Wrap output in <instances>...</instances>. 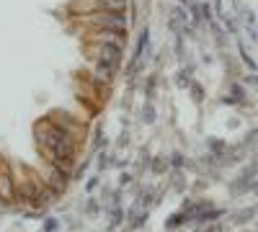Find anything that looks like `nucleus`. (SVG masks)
I'll return each mask as SVG.
<instances>
[{
	"label": "nucleus",
	"mask_w": 258,
	"mask_h": 232,
	"mask_svg": "<svg viewBox=\"0 0 258 232\" xmlns=\"http://www.w3.org/2000/svg\"><path fill=\"white\" fill-rule=\"evenodd\" d=\"M47 119L57 126V129H59L64 137L75 139L80 147L88 142V126H85V121H83L80 116H75V114H70V111H64V109H52V111L47 114Z\"/></svg>",
	"instance_id": "1"
},
{
	"label": "nucleus",
	"mask_w": 258,
	"mask_h": 232,
	"mask_svg": "<svg viewBox=\"0 0 258 232\" xmlns=\"http://www.w3.org/2000/svg\"><path fill=\"white\" fill-rule=\"evenodd\" d=\"M83 54L91 65L109 62V65L121 67V62H124V47H119V44H91V41H83Z\"/></svg>",
	"instance_id": "2"
},
{
	"label": "nucleus",
	"mask_w": 258,
	"mask_h": 232,
	"mask_svg": "<svg viewBox=\"0 0 258 232\" xmlns=\"http://www.w3.org/2000/svg\"><path fill=\"white\" fill-rule=\"evenodd\" d=\"M16 181H13V168L11 160L0 155V206H16Z\"/></svg>",
	"instance_id": "3"
},
{
	"label": "nucleus",
	"mask_w": 258,
	"mask_h": 232,
	"mask_svg": "<svg viewBox=\"0 0 258 232\" xmlns=\"http://www.w3.org/2000/svg\"><path fill=\"white\" fill-rule=\"evenodd\" d=\"M129 29H96V31H85L83 41H91V44H126Z\"/></svg>",
	"instance_id": "4"
},
{
	"label": "nucleus",
	"mask_w": 258,
	"mask_h": 232,
	"mask_svg": "<svg viewBox=\"0 0 258 232\" xmlns=\"http://www.w3.org/2000/svg\"><path fill=\"white\" fill-rule=\"evenodd\" d=\"M39 171H41V178H44V183L52 188L57 196L68 194V188H70V183H73V178H70L68 173L57 171V168H52V165H47V163H44V168H39Z\"/></svg>",
	"instance_id": "5"
},
{
	"label": "nucleus",
	"mask_w": 258,
	"mask_h": 232,
	"mask_svg": "<svg viewBox=\"0 0 258 232\" xmlns=\"http://www.w3.org/2000/svg\"><path fill=\"white\" fill-rule=\"evenodd\" d=\"M140 59L150 62V29H147V24L137 34V44H135V52H132V57H129V62H140Z\"/></svg>",
	"instance_id": "6"
},
{
	"label": "nucleus",
	"mask_w": 258,
	"mask_h": 232,
	"mask_svg": "<svg viewBox=\"0 0 258 232\" xmlns=\"http://www.w3.org/2000/svg\"><path fill=\"white\" fill-rule=\"evenodd\" d=\"M68 13L70 18H80V16H88L98 11V0H68Z\"/></svg>",
	"instance_id": "7"
},
{
	"label": "nucleus",
	"mask_w": 258,
	"mask_h": 232,
	"mask_svg": "<svg viewBox=\"0 0 258 232\" xmlns=\"http://www.w3.org/2000/svg\"><path fill=\"white\" fill-rule=\"evenodd\" d=\"M119 70H121V67L109 65V62H96V65H93V72H91V78H93V80H103V83H111V86H114V80H116Z\"/></svg>",
	"instance_id": "8"
},
{
	"label": "nucleus",
	"mask_w": 258,
	"mask_h": 232,
	"mask_svg": "<svg viewBox=\"0 0 258 232\" xmlns=\"http://www.w3.org/2000/svg\"><path fill=\"white\" fill-rule=\"evenodd\" d=\"M183 224H194V219L188 217L186 209H178V212H173V214L165 219V229H178V227H183Z\"/></svg>",
	"instance_id": "9"
},
{
	"label": "nucleus",
	"mask_w": 258,
	"mask_h": 232,
	"mask_svg": "<svg viewBox=\"0 0 258 232\" xmlns=\"http://www.w3.org/2000/svg\"><path fill=\"white\" fill-rule=\"evenodd\" d=\"M158 83H160L158 72H150V75H145V80H142V93H145V101H155Z\"/></svg>",
	"instance_id": "10"
},
{
	"label": "nucleus",
	"mask_w": 258,
	"mask_h": 232,
	"mask_svg": "<svg viewBox=\"0 0 258 232\" xmlns=\"http://www.w3.org/2000/svg\"><path fill=\"white\" fill-rule=\"evenodd\" d=\"M253 186H255V178L240 176V178H235V181L230 183V191H232V196H240V194H248V191H253Z\"/></svg>",
	"instance_id": "11"
},
{
	"label": "nucleus",
	"mask_w": 258,
	"mask_h": 232,
	"mask_svg": "<svg viewBox=\"0 0 258 232\" xmlns=\"http://www.w3.org/2000/svg\"><path fill=\"white\" fill-rule=\"evenodd\" d=\"M129 0H98V11L103 13H126Z\"/></svg>",
	"instance_id": "12"
},
{
	"label": "nucleus",
	"mask_w": 258,
	"mask_h": 232,
	"mask_svg": "<svg viewBox=\"0 0 258 232\" xmlns=\"http://www.w3.org/2000/svg\"><path fill=\"white\" fill-rule=\"evenodd\" d=\"M140 121L147 124V126L158 121V109H155V103H153V101H145L142 106H140Z\"/></svg>",
	"instance_id": "13"
},
{
	"label": "nucleus",
	"mask_w": 258,
	"mask_h": 232,
	"mask_svg": "<svg viewBox=\"0 0 258 232\" xmlns=\"http://www.w3.org/2000/svg\"><path fill=\"white\" fill-rule=\"evenodd\" d=\"M225 214H227L225 209H217V206H209V209H204V212L199 214L197 224H214V222H220V217H225Z\"/></svg>",
	"instance_id": "14"
},
{
	"label": "nucleus",
	"mask_w": 258,
	"mask_h": 232,
	"mask_svg": "<svg viewBox=\"0 0 258 232\" xmlns=\"http://www.w3.org/2000/svg\"><path fill=\"white\" fill-rule=\"evenodd\" d=\"M106 147H109V139H106V132H103V126H101V124H96V129H93V142H91V152L96 155V152L106 150Z\"/></svg>",
	"instance_id": "15"
},
{
	"label": "nucleus",
	"mask_w": 258,
	"mask_h": 232,
	"mask_svg": "<svg viewBox=\"0 0 258 232\" xmlns=\"http://www.w3.org/2000/svg\"><path fill=\"white\" fill-rule=\"evenodd\" d=\"M126 222V212H124V206L121 204H111L109 206V227H119V224H124Z\"/></svg>",
	"instance_id": "16"
},
{
	"label": "nucleus",
	"mask_w": 258,
	"mask_h": 232,
	"mask_svg": "<svg viewBox=\"0 0 258 232\" xmlns=\"http://www.w3.org/2000/svg\"><path fill=\"white\" fill-rule=\"evenodd\" d=\"M255 212H258L255 206H245V209H240V212L230 214V222H232V224H248V222L255 217Z\"/></svg>",
	"instance_id": "17"
},
{
	"label": "nucleus",
	"mask_w": 258,
	"mask_h": 232,
	"mask_svg": "<svg viewBox=\"0 0 258 232\" xmlns=\"http://www.w3.org/2000/svg\"><path fill=\"white\" fill-rule=\"evenodd\" d=\"M225 150H227V142H225V139H217V137H209V139H207V152H209L212 158L225 155Z\"/></svg>",
	"instance_id": "18"
},
{
	"label": "nucleus",
	"mask_w": 258,
	"mask_h": 232,
	"mask_svg": "<svg viewBox=\"0 0 258 232\" xmlns=\"http://www.w3.org/2000/svg\"><path fill=\"white\" fill-rule=\"evenodd\" d=\"M191 83H194V65H186V67H181L178 75H176V86H178V88H188Z\"/></svg>",
	"instance_id": "19"
},
{
	"label": "nucleus",
	"mask_w": 258,
	"mask_h": 232,
	"mask_svg": "<svg viewBox=\"0 0 258 232\" xmlns=\"http://www.w3.org/2000/svg\"><path fill=\"white\" fill-rule=\"evenodd\" d=\"M101 209H103V206H101V201H98V199H93V196H88V201H85V206H83V214L93 219V217H98V214H101Z\"/></svg>",
	"instance_id": "20"
},
{
	"label": "nucleus",
	"mask_w": 258,
	"mask_h": 232,
	"mask_svg": "<svg viewBox=\"0 0 258 232\" xmlns=\"http://www.w3.org/2000/svg\"><path fill=\"white\" fill-rule=\"evenodd\" d=\"M165 168H168V158H165V155H155L153 160H150V173L163 176V173H165Z\"/></svg>",
	"instance_id": "21"
},
{
	"label": "nucleus",
	"mask_w": 258,
	"mask_h": 232,
	"mask_svg": "<svg viewBox=\"0 0 258 232\" xmlns=\"http://www.w3.org/2000/svg\"><path fill=\"white\" fill-rule=\"evenodd\" d=\"M186 163H188V160H186V155H183L181 150H176V152H170V155H168V165L173 168V171H183Z\"/></svg>",
	"instance_id": "22"
},
{
	"label": "nucleus",
	"mask_w": 258,
	"mask_h": 232,
	"mask_svg": "<svg viewBox=\"0 0 258 232\" xmlns=\"http://www.w3.org/2000/svg\"><path fill=\"white\" fill-rule=\"evenodd\" d=\"M238 52H240V59H243V65H245V67H248L250 72H255V70H258V65H255V59H253V57H250V54L245 52V44H243L240 39H238Z\"/></svg>",
	"instance_id": "23"
},
{
	"label": "nucleus",
	"mask_w": 258,
	"mask_h": 232,
	"mask_svg": "<svg viewBox=\"0 0 258 232\" xmlns=\"http://www.w3.org/2000/svg\"><path fill=\"white\" fill-rule=\"evenodd\" d=\"M230 96L235 98V103H243L245 96H248V91H245L243 83H230Z\"/></svg>",
	"instance_id": "24"
},
{
	"label": "nucleus",
	"mask_w": 258,
	"mask_h": 232,
	"mask_svg": "<svg viewBox=\"0 0 258 232\" xmlns=\"http://www.w3.org/2000/svg\"><path fill=\"white\" fill-rule=\"evenodd\" d=\"M93 165V158H85L83 163H78L75 165V171H73V181H83V176L88 173V168Z\"/></svg>",
	"instance_id": "25"
},
{
	"label": "nucleus",
	"mask_w": 258,
	"mask_h": 232,
	"mask_svg": "<svg viewBox=\"0 0 258 232\" xmlns=\"http://www.w3.org/2000/svg\"><path fill=\"white\" fill-rule=\"evenodd\" d=\"M126 21H129V26H135L140 21V8H137L135 0H129V6H126Z\"/></svg>",
	"instance_id": "26"
},
{
	"label": "nucleus",
	"mask_w": 258,
	"mask_h": 232,
	"mask_svg": "<svg viewBox=\"0 0 258 232\" xmlns=\"http://www.w3.org/2000/svg\"><path fill=\"white\" fill-rule=\"evenodd\" d=\"M186 91L191 93V98H194V101H197V103H202V101H204V88L199 86V83H197V80H194V83H191V86H188Z\"/></svg>",
	"instance_id": "27"
},
{
	"label": "nucleus",
	"mask_w": 258,
	"mask_h": 232,
	"mask_svg": "<svg viewBox=\"0 0 258 232\" xmlns=\"http://www.w3.org/2000/svg\"><path fill=\"white\" fill-rule=\"evenodd\" d=\"M199 11H202V21H207V24H212V21H214V8L209 6V0H204V3H199Z\"/></svg>",
	"instance_id": "28"
},
{
	"label": "nucleus",
	"mask_w": 258,
	"mask_h": 232,
	"mask_svg": "<svg viewBox=\"0 0 258 232\" xmlns=\"http://www.w3.org/2000/svg\"><path fill=\"white\" fill-rule=\"evenodd\" d=\"M170 183H173V188H176V191H178V194H183V191H186V188H188V183L183 181V176H181V171H176V173H173V178H170Z\"/></svg>",
	"instance_id": "29"
},
{
	"label": "nucleus",
	"mask_w": 258,
	"mask_h": 232,
	"mask_svg": "<svg viewBox=\"0 0 258 232\" xmlns=\"http://www.w3.org/2000/svg\"><path fill=\"white\" fill-rule=\"evenodd\" d=\"M59 229V219L57 217H44L41 222V232H57Z\"/></svg>",
	"instance_id": "30"
},
{
	"label": "nucleus",
	"mask_w": 258,
	"mask_h": 232,
	"mask_svg": "<svg viewBox=\"0 0 258 232\" xmlns=\"http://www.w3.org/2000/svg\"><path fill=\"white\" fill-rule=\"evenodd\" d=\"M243 144H245V147H253V144H258V126H255V129H250V132H245V139H243Z\"/></svg>",
	"instance_id": "31"
},
{
	"label": "nucleus",
	"mask_w": 258,
	"mask_h": 232,
	"mask_svg": "<svg viewBox=\"0 0 258 232\" xmlns=\"http://www.w3.org/2000/svg\"><path fill=\"white\" fill-rule=\"evenodd\" d=\"M98 186H101V178H98V176H88V181H85V191L93 194Z\"/></svg>",
	"instance_id": "32"
},
{
	"label": "nucleus",
	"mask_w": 258,
	"mask_h": 232,
	"mask_svg": "<svg viewBox=\"0 0 258 232\" xmlns=\"http://www.w3.org/2000/svg\"><path fill=\"white\" fill-rule=\"evenodd\" d=\"M240 176H248V178H258V160L255 163H250L248 168H243V173Z\"/></svg>",
	"instance_id": "33"
},
{
	"label": "nucleus",
	"mask_w": 258,
	"mask_h": 232,
	"mask_svg": "<svg viewBox=\"0 0 258 232\" xmlns=\"http://www.w3.org/2000/svg\"><path fill=\"white\" fill-rule=\"evenodd\" d=\"M243 86H245V88H255V86H258V75H255V72L243 75Z\"/></svg>",
	"instance_id": "34"
},
{
	"label": "nucleus",
	"mask_w": 258,
	"mask_h": 232,
	"mask_svg": "<svg viewBox=\"0 0 258 232\" xmlns=\"http://www.w3.org/2000/svg\"><path fill=\"white\" fill-rule=\"evenodd\" d=\"M132 181H135L132 173H121V176H119V186H121V188H124V186H132Z\"/></svg>",
	"instance_id": "35"
},
{
	"label": "nucleus",
	"mask_w": 258,
	"mask_h": 232,
	"mask_svg": "<svg viewBox=\"0 0 258 232\" xmlns=\"http://www.w3.org/2000/svg\"><path fill=\"white\" fill-rule=\"evenodd\" d=\"M126 144H129V134L121 132V134H119V147H126Z\"/></svg>",
	"instance_id": "36"
},
{
	"label": "nucleus",
	"mask_w": 258,
	"mask_h": 232,
	"mask_svg": "<svg viewBox=\"0 0 258 232\" xmlns=\"http://www.w3.org/2000/svg\"><path fill=\"white\" fill-rule=\"evenodd\" d=\"M176 3H178V6H183V8H188V6L194 3V0H176Z\"/></svg>",
	"instance_id": "37"
},
{
	"label": "nucleus",
	"mask_w": 258,
	"mask_h": 232,
	"mask_svg": "<svg viewBox=\"0 0 258 232\" xmlns=\"http://www.w3.org/2000/svg\"><path fill=\"white\" fill-rule=\"evenodd\" d=\"M253 191H255V196H258V181H255V186H253Z\"/></svg>",
	"instance_id": "38"
}]
</instances>
